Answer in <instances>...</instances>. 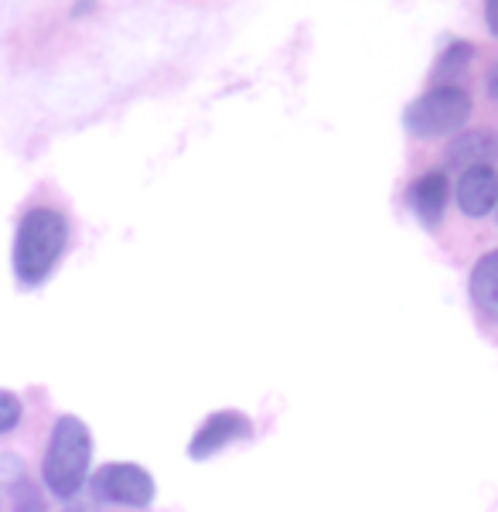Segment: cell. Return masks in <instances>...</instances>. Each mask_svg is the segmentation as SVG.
Segmentation results:
<instances>
[{
    "instance_id": "obj_3",
    "label": "cell",
    "mask_w": 498,
    "mask_h": 512,
    "mask_svg": "<svg viewBox=\"0 0 498 512\" xmlns=\"http://www.w3.org/2000/svg\"><path fill=\"white\" fill-rule=\"evenodd\" d=\"M471 117V96L461 86H434L430 93L413 99L403 113V123L413 137L434 140L458 134L464 120Z\"/></svg>"
},
{
    "instance_id": "obj_13",
    "label": "cell",
    "mask_w": 498,
    "mask_h": 512,
    "mask_svg": "<svg viewBox=\"0 0 498 512\" xmlns=\"http://www.w3.org/2000/svg\"><path fill=\"white\" fill-rule=\"evenodd\" d=\"M485 21H488V31L498 38V0H492V4L485 7Z\"/></svg>"
},
{
    "instance_id": "obj_2",
    "label": "cell",
    "mask_w": 498,
    "mask_h": 512,
    "mask_svg": "<svg viewBox=\"0 0 498 512\" xmlns=\"http://www.w3.org/2000/svg\"><path fill=\"white\" fill-rule=\"evenodd\" d=\"M89 458H93L89 427L79 417H58L45 451V465H41L48 492L58 495V499H72L89 475Z\"/></svg>"
},
{
    "instance_id": "obj_1",
    "label": "cell",
    "mask_w": 498,
    "mask_h": 512,
    "mask_svg": "<svg viewBox=\"0 0 498 512\" xmlns=\"http://www.w3.org/2000/svg\"><path fill=\"white\" fill-rule=\"evenodd\" d=\"M69 246V222L55 209H31L21 219L18 239H14V274L24 287H38L52 274L58 256Z\"/></svg>"
},
{
    "instance_id": "obj_8",
    "label": "cell",
    "mask_w": 498,
    "mask_h": 512,
    "mask_svg": "<svg viewBox=\"0 0 498 512\" xmlns=\"http://www.w3.org/2000/svg\"><path fill=\"white\" fill-rule=\"evenodd\" d=\"M447 192H451V185H447L444 171H427L410 185V209L417 212L423 226H437L444 219Z\"/></svg>"
},
{
    "instance_id": "obj_6",
    "label": "cell",
    "mask_w": 498,
    "mask_h": 512,
    "mask_svg": "<svg viewBox=\"0 0 498 512\" xmlns=\"http://www.w3.org/2000/svg\"><path fill=\"white\" fill-rule=\"evenodd\" d=\"M458 205L468 219H481L498 205V171L495 168H468L458 178Z\"/></svg>"
},
{
    "instance_id": "obj_10",
    "label": "cell",
    "mask_w": 498,
    "mask_h": 512,
    "mask_svg": "<svg viewBox=\"0 0 498 512\" xmlns=\"http://www.w3.org/2000/svg\"><path fill=\"white\" fill-rule=\"evenodd\" d=\"M14 512H45V499H41V492L28 478H21V482L14 485Z\"/></svg>"
},
{
    "instance_id": "obj_11",
    "label": "cell",
    "mask_w": 498,
    "mask_h": 512,
    "mask_svg": "<svg viewBox=\"0 0 498 512\" xmlns=\"http://www.w3.org/2000/svg\"><path fill=\"white\" fill-rule=\"evenodd\" d=\"M21 400L14 393H7V390H0V434H7V431H14V427L21 424Z\"/></svg>"
},
{
    "instance_id": "obj_7",
    "label": "cell",
    "mask_w": 498,
    "mask_h": 512,
    "mask_svg": "<svg viewBox=\"0 0 498 512\" xmlns=\"http://www.w3.org/2000/svg\"><path fill=\"white\" fill-rule=\"evenodd\" d=\"M498 161V134L495 130H468L447 144V164L451 168H492Z\"/></svg>"
},
{
    "instance_id": "obj_14",
    "label": "cell",
    "mask_w": 498,
    "mask_h": 512,
    "mask_svg": "<svg viewBox=\"0 0 498 512\" xmlns=\"http://www.w3.org/2000/svg\"><path fill=\"white\" fill-rule=\"evenodd\" d=\"M488 93H492V99L498 103V72H492V79H488Z\"/></svg>"
},
{
    "instance_id": "obj_5",
    "label": "cell",
    "mask_w": 498,
    "mask_h": 512,
    "mask_svg": "<svg viewBox=\"0 0 498 512\" xmlns=\"http://www.w3.org/2000/svg\"><path fill=\"white\" fill-rule=\"evenodd\" d=\"M249 431H253V424H249L246 414H239V410H219V414H212L195 431L192 444H188V454H192L195 461H205V458H212L215 451L226 448V444L239 441V437H249Z\"/></svg>"
},
{
    "instance_id": "obj_4",
    "label": "cell",
    "mask_w": 498,
    "mask_h": 512,
    "mask_svg": "<svg viewBox=\"0 0 498 512\" xmlns=\"http://www.w3.org/2000/svg\"><path fill=\"white\" fill-rule=\"evenodd\" d=\"M93 492L99 499L116 502V506L144 509L154 502V478L134 461H113V465H103L96 472Z\"/></svg>"
},
{
    "instance_id": "obj_9",
    "label": "cell",
    "mask_w": 498,
    "mask_h": 512,
    "mask_svg": "<svg viewBox=\"0 0 498 512\" xmlns=\"http://www.w3.org/2000/svg\"><path fill=\"white\" fill-rule=\"evenodd\" d=\"M471 301L488 321H498V250L485 253L471 270Z\"/></svg>"
},
{
    "instance_id": "obj_12",
    "label": "cell",
    "mask_w": 498,
    "mask_h": 512,
    "mask_svg": "<svg viewBox=\"0 0 498 512\" xmlns=\"http://www.w3.org/2000/svg\"><path fill=\"white\" fill-rule=\"evenodd\" d=\"M471 62V45H451L444 52V59H441V65H437V76H454V72H461L464 65Z\"/></svg>"
}]
</instances>
